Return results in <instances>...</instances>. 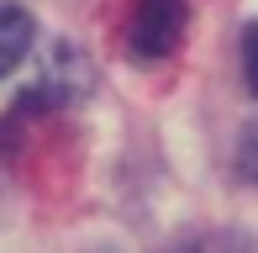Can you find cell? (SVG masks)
Returning a JSON list of instances; mask_svg holds the SVG:
<instances>
[{
    "instance_id": "obj_3",
    "label": "cell",
    "mask_w": 258,
    "mask_h": 253,
    "mask_svg": "<svg viewBox=\"0 0 258 253\" xmlns=\"http://www.w3.org/2000/svg\"><path fill=\"white\" fill-rule=\"evenodd\" d=\"M242 74H248V90L258 95V27L242 32Z\"/></svg>"
},
{
    "instance_id": "obj_1",
    "label": "cell",
    "mask_w": 258,
    "mask_h": 253,
    "mask_svg": "<svg viewBox=\"0 0 258 253\" xmlns=\"http://www.w3.org/2000/svg\"><path fill=\"white\" fill-rule=\"evenodd\" d=\"M184 21H190V6L184 0H137L132 21H126V48L137 58H169L184 37Z\"/></svg>"
},
{
    "instance_id": "obj_2",
    "label": "cell",
    "mask_w": 258,
    "mask_h": 253,
    "mask_svg": "<svg viewBox=\"0 0 258 253\" xmlns=\"http://www.w3.org/2000/svg\"><path fill=\"white\" fill-rule=\"evenodd\" d=\"M27 48H32V16L21 6H6V0H0V79L27 58Z\"/></svg>"
}]
</instances>
